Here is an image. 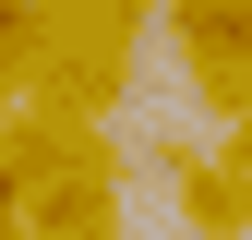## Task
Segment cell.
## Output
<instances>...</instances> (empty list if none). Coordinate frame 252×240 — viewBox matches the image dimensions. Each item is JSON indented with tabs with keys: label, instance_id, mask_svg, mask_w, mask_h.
<instances>
[{
	"label": "cell",
	"instance_id": "3957f363",
	"mask_svg": "<svg viewBox=\"0 0 252 240\" xmlns=\"http://www.w3.org/2000/svg\"><path fill=\"white\" fill-rule=\"evenodd\" d=\"M24 192V240H120V168H12Z\"/></svg>",
	"mask_w": 252,
	"mask_h": 240
},
{
	"label": "cell",
	"instance_id": "52a82bcc",
	"mask_svg": "<svg viewBox=\"0 0 252 240\" xmlns=\"http://www.w3.org/2000/svg\"><path fill=\"white\" fill-rule=\"evenodd\" d=\"M0 240H24V192H12V168H0Z\"/></svg>",
	"mask_w": 252,
	"mask_h": 240
},
{
	"label": "cell",
	"instance_id": "277c9868",
	"mask_svg": "<svg viewBox=\"0 0 252 240\" xmlns=\"http://www.w3.org/2000/svg\"><path fill=\"white\" fill-rule=\"evenodd\" d=\"M156 168L180 180V228H192V240H252V180L216 156V144H180V132H168Z\"/></svg>",
	"mask_w": 252,
	"mask_h": 240
},
{
	"label": "cell",
	"instance_id": "8992f818",
	"mask_svg": "<svg viewBox=\"0 0 252 240\" xmlns=\"http://www.w3.org/2000/svg\"><path fill=\"white\" fill-rule=\"evenodd\" d=\"M216 156H228V168L252 180V120H216Z\"/></svg>",
	"mask_w": 252,
	"mask_h": 240
},
{
	"label": "cell",
	"instance_id": "ba28073f",
	"mask_svg": "<svg viewBox=\"0 0 252 240\" xmlns=\"http://www.w3.org/2000/svg\"><path fill=\"white\" fill-rule=\"evenodd\" d=\"M12 132H24V96H12V84H0V156H12Z\"/></svg>",
	"mask_w": 252,
	"mask_h": 240
},
{
	"label": "cell",
	"instance_id": "6da1fadb",
	"mask_svg": "<svg viewBox=\"0 0 252 240\" xmlns=\"http://www.w3.org/2000/svg\"><path fill=\"white\" fill-rule=\"evenodd\" d=\"M48 48H36V84H24V108H84L108 120L120 84H132V48L156 24V0H36Z\"/></svg>",
	"mask_w": 252,
	"mask_h": 240
},
{
	"label": "cell",
	"instance_id": "7a4b0ae2",
	"mask_svg": "<svg viewBox=\"0 0 252 240\" xmlns=\"http://www.w3.org/2000/svg\"><path fill=\"white\" fill-rule=\"evenodd\" d=\"M168 60L216 120H252V0H168Z\"/></svg>",
	"mask_w": 252,
	"mask_h": 240
},
{
	"label": "cell",
	"instance_id": "5b68a950",
	"mask_svg": "<svg viewBox=\"0 0 252 240\" xmlns=\"http://www.w3.org/2000/svg\"><path fill=\"white\" fill-rule=\"evenodd\" d=\"M36 48H48V24H36V0H0V84H36Z\"/></svg>",
	"mask_w": 252,
	"mask_h": 240
}]
</instances>
